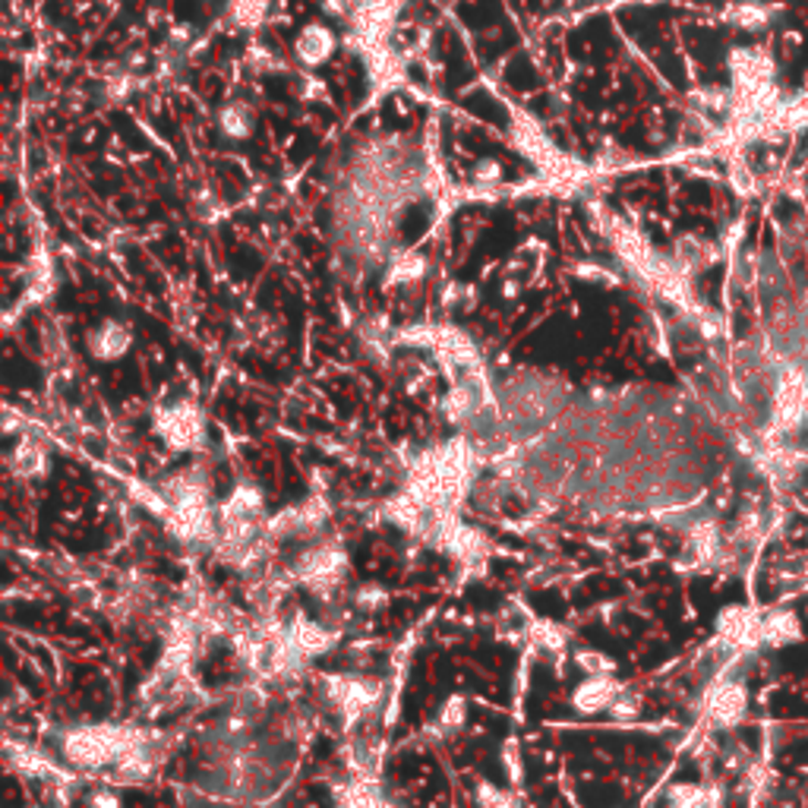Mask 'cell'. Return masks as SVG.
Segmentation results:
<instances>
[{
    "label": "cell",
    "instance_id": "1",
    "mask_svg": "<svg viewBox=\"0 0 808 808\" xmlns=\"http://www.w3.org/2000/svg\"><path fill=\"white\" fill-rule=\"evenodd\" d=\"M146 733L149 730L120 726V723H86L66 730L61 752L70 767H83V770L114 767Z\"/></svg>",
    "mask_w": 808,
    "mask_h": 808
},
{
    "label": "cell",
    "instance_id": "2",
    "mask_svg": "<svg viewBox=\"0 0 808 808\" xmlns=\"http://www.w3.org/2000/svg\"><path fill=\"white\" fill-rule=\"evenodd\" d=\"M319 695L342 717L345 730H350L382 707L386 685L376 679L354 676V673H323L319 676Z\"/></svg>",
    "mask_w": 808,
    "mask_h": 808
},
{
    "label": "cell",
    "instance_id": "3",
    "mask_svg": "<svg viewBox=\"0 0 808 808\" xmlns=\"http://www.w3.org/2000/svg\"><path fill=\"white\" fill-rule=\"evenodd\" d=\"M294 578L297 585H304L313 597L319 600H332V594L338 590V585L345 581V571H348V553L345 546L338 544H316L304 549L297 559H294Z\"/></svg>",
    "mask_w": 808,
    "mask_h": 808
},
{
    "label": "cell",
    "instance_id": "4",
    "mask_svg": "<svg viewBox=\"0 0 808 808\" xmlns=\"http://www.w3.org/2000/svg\"><path fill=\"white\" fill-rule=\"evenodd\" d=\"M155 433L165 439L171 452H199L206 445V420L197 405L180 401L155 415Z\"/></svg>",
    "mask_w": 808,
    "mask_h": 808
},
{
    "label": "cell",
    "instance_id": "5",
    "mask_svg": "<svg viewBox=\"0 0 808 808\" xmlns=\"http://www.w3.org/2000/svg\"><path fill=\"white\" fill-rule=\"evenodd\" d=\"M802 420H808V382L796 367H789L777 382L774 392V415H770V433L784 437L793 433Z\"/></svg>",
    "mask_w": 808,
    "mask_h": 808
},
{
    "label": "cell",
    "instance_id": "6",
    "mask_svg": "<svg viewBox=\"0 0 808 808\" xmlns=\"http://www.w3.org/2000/svg\"><path fill=\"white\" fill-rule=\"evenodd\" d=\"M745 707H748L745 685L733 682V679L714 682L711 692L704 695V714L714 726H736L745 717Z\"/></svg>",
    "mask_w": 808,
    "mask_h": 808
},
{
    "label": "cell",
    "instance_id": "7",
    "mask_svg": "<svg viewBox=\"0 0 808 808\" xmlns=\"http://www.w3.org/2000/svg\"><path fill=\"white\" fill-rule=\"evenodd\" d=\"M717 634L730 648L752 651L762 644V612L748 610V607H726L717 616Z\"/></svg>",
    "mask_w": 808,
    "mask_h": 808
},
{
    "label": "cell",
    "instance_id": "8",
    "mask_svg": "<svg viewBox=\"0 0 808 808\" xmlns=\"http://www.w3.org/2000/svg\"><path fill=\"white\" fill-rule=\"evenodd\" d=\"M86 348L102 364H117L133 350V328L120 319H105L86 335Z\"/></svg>",
    "mask_w": 808,
    "mask_h": 808
},
{
    "label": "cell",
    "instance_id": "9",
    "mask_svg": "<svg viewBox=\"0 0 808 808\" xmlns=\"http://www.w3.org/2000/svg\"><path fill=\"white\" fill-rule=\"evenodd\" d=\"M287 641L306 657V660H316V657L328 654L335 644H338V629L319 622V619H306V616H294L287 622Z\"/></svg>",
    "mask_w": 808,
    "mask_h": 808
},
{
    "label": "cell",
    "instance_id": "10",
    "mask_svg": "<svg viewBox=\"0 0 808 808\" xmlns=\"http://www.w3.org/2000/svg\"><path fill=\"white\" fill-rule=\"evenodd\" d=\"M265 493L260 483H238L228 500L219 505V525H234V522H265Z\"/></svg>",
    "mask_w": 808,
    "mask_h": 808
},
{
    "label": "cell",
    "instance_id": "11",
    "mask_svg": "<svg viewBox=\"0 0 808 808\" xmlns=\"http://www.w3.org/2000/svg\"><path fill=\"white\" fill-rule=\"evenodd\" d=\"M626 685H619L616 676H588L571 689V707L585 717H597L610 711V704Z\"/></svg>",
    "mask_w": 808,
    "mask_h": 808
},
{
    "label": "cell",
    "instance_id": "12",
    "mask_svg": "<svg viewBox=\"0 0 808 808\" xmlns=\"http://www.w3.org/2000/svg\"><path fill=\"white\" fill-rule=\"evenodd\" d=\"M335 48H338V39H335V32L328 29L326 22H306L304 29L297 32V39H294V57L301 61L304 66H323L335 54Z\"/></svg>",
    "mask_w": 808,
    "mask_h": 808
},
{
    "label": "cell",
    "instance_id": "13",
    "mask_svg": "<svg viewBox=\"0 0 808 808\" xmlns=\"http://www.w3.org/2000/svg\"><path fill=\"white\" fill-rule=\"evenodd\" d=\"M7 762L13 765V770H20L25 777H42V780H57L64 777V770L48 762L42 752H35L32 745H20V743H7Z\"/></svg>",
    "mask_w": 808,
    "mask_h": 808
},
{
    "label": "cell",
    "instance_id": "14",
    "mask_svg": "<svg viewBox=\"0 0 808 808\" xmlns=\"http://www.w3.org/2000/svg\"><path fill=\"white\" fill-rule=\"evenodd\" d=\"M802 638V626L793 612H762V644L787 648Z\"/></svg>",
    "mask_w": 808,
    "mask_h": 808
},
{
    "label": "cell",
    "instance_id": "15",
    "mask_svg": "<svg viewBox=\"0 0 808 808\" xmlns=\"http://www.w3.org/2000/svg\"><path fill=\"white\" fill-rule=\"evenodd\" d=\"M667 808H723V796L717 787L676 784L667 793Z\"/></svg>",
    "mask_w": 808,
    "mask_h": 808
},
{
    "label": "cell",
    "instance_id": "16",
    "mask_svg": "<svg viewBox=\"0 0 808 808\" xmlns=\"http://www.w3.org/2000/svg\"><path fill=\"white\" fill-rule=\"evenodd\" d=\"M253 127H256V114L246 102H228L224 108L219 111V130L221 136L234 139V143H243L253 136Z\"/></svg>",
    "mask_w": 808,
    "mask_h": 808
},
{
    "label": "cell",
    "instance_id": "17",
    "mask_svg": "<svg viewBox=\"0 0 808 808\" xmlns=\"http://www.w3.org/2000/svg\"><path fill=\"white\" fill-rule=\"evenodd\" d=\"M464 723H468V699L464 695H449L439 704L437 723H433V730H427V736L449 739V736H455V733L464 730Z\"/></svg>",
    "mask_w": 808,
    "mask_h": 808
},
{
    "label": "cell",
    "instance_id": "18",
    "mask_svg": "<svg viewBox=\"0 0 808 808\" xmlns=\"http://www.w3.org/2000/svg\"><path fill=\"white\" fill-rule=\"evenodd\" d=\"M10 468H13L17 478H25V481L44 478V474H48V455H44V449L39 442L22 439L20 445L10 452Z\"/></svg>",
    "mask_w": 808,
    "mask_h": 808
},
{
    "label": "cell",
    "instance_id": "19",
    "mask_svg": "<svg viewBox=\"0 0 808 808\" xmlns=\"http://www.w3.org/2000/svg\"><path fill=\"white\" fill-rule=\"evenodd\" d=\"M527 638H531V644L534 648H541L546 654H556L559 660L566 657V648H568V634L563 626H556V622H549V619H531V626H527Z\"/></svg>",
    "mask_w": 808,
    "mask_h": 808
},
{
    "label": "cell",
    "instance_id": "20",
    "mask_svg": "<svg viewBox=\"0 0 808 808\" xmlns=\"http://www.w3.org/2000/svg\"><path fill=\"white\" fill-rule=\"evenodd\" d=\"M427 275V260L420 253H395L389 260V269H386V284L395 287V284H417L420 279Z\"/></svg>",
    "mask_w": 808,
    "mask_h": 808
},
{
    "label": "cell",
    "instance_id": "21",
    "mask_svg": "<svg viewBox=\"0 0 808 808\" xmlns=\"http://www.w3.org/2000/svg\"><path fill=\"white\" fill-rule=\"evenodd\" d=\"M575 663L581 667V673L585 676H616V660L610 654H604V651H597V648H585V651H578L575 654Z\"/></svg>",
    "mask_w": 808,
    "mask_h": 808
},
{
    "label": "cell",
    "instance_id": "22",
    "mask_svg": "<svg viewBox=\"0 0 808 808\" xmlns=\"http://www.w3.org/2000/svg\"><path fill=\"white\" fill-rule=\"evenodd\" d=\"M354 607L360 612H379L389 607V590L382 588V585H376V581H367V585H360V588L354 590Z\"/></svg>",
    "mask_w": 808,
    "mask_h": 808
},
{
    "label": "cell",
    "instance_id": "23",
    "mask_svg": "<svg viewBox=\"0 0 808 808\" xmlns=\"http://www.w3.org/2000/svg\"><path fill=\"white\" fill-rule=\"evenodd\" d=\"M478 802H481V808H522L518 793H508V789L496 787L490 780L478 784Z\"/></svg>",
    "mask_w": 808,
    "mask_h": 808
},
{
    "label": "cell",
    "instance_id": "24",
    "mask_svg": "<svg viewBox=\"0 0 808 808\" xmlns=\"http://www.w3.org/2000/svg\"><path fill=\"white\" fill-rule=\"evenodd\" d=\"M638 714H641V695L632 689H622L610 704V717L612 721H634Z\"/></svg>",
    "mask_w": 808,
    "mask_h": 808
},
{
    "label": "cell",
    "instance_id": "25",
    "mask_svg": "<svg viewBox=\"0 0 808 808\" xmlns=\"http://www.w3.org/2000/svg\"><path fill=\"white\" fill-rule=\"evenodd\" d=\"M500 762H503V767L508 770V780H512V784H522V774H525V758H522V745H518V739H508V743H503Z\"/></svg>",
    "mask_w": 808,
    "mask_h": 808
},
{
    "label": "cell",
    "instance_id": "26",
    "mask_svg": "<svg viewBox=\"0 0 808 808\" xmlns=\"http://www.w3.org/2000/svg\"><path fill=\"white\" fill-rule=\"evenodd\" d=\"M265 7H269V0H231V13L243 25H256V22L263 20Z\"/></svg>",
    "mask_w": 808,
    "mask_h": 808
},
{
    "label": "cell",
    "instance_id": "27",
    "mask_svg": "<svg viewBox=\"0 0 808 808\" xmlns=\"http://www.w3.org/2000/svg\"><path fill=\"white\" fill-rule=\"evenodd\" d=\"M500 177H503V165H500L496 158H483V161H478V168H474V183H478V187L500 183Z\"/></svg>",
    "mask_w": 808,
    "mask_h": 808
},
{
    "label": "cell",
    "instance_id": "28",
    "mask_svg": "<svg viewBox=\"0 0 808 808\" xmlns=\"http://www.w3.org/2000/svg\"><path fill=\"white\" fill-rule=\"evenodd\" d=\"M575 275H578L581 282L616 284V275H612L610 269H604V265H597V263H581L578 269H575Z\"/></svg>",
    "mask_w": 808,
    "mask_h": 808
},
{
    "label": "cell",
    "instance_id": "29",
    "mask_svg": "<svg viewBox=\"0 0 808 808\" xmlns=\"http://www.w3.org/2000/svg\"><path fill=\"white\" fill-rule=\"evenodd\" d=\"M197 216H199V219H206V221H216V216H221L219 199L209 197V193H206V199L199 197L197 199Z\"/></svg>",
    "mask_w": 808,
    "mask_h": 808
},
{
    "label": "cell",
    "instance_id": "30",
    "mask_svg": "<svg viewBox=\"0 0 808 808\" xmlns=\"http://www.w3.org/2000/svg\"><path fill=\"white\" fill-rule=\"evenodd\" d=\"M92 808H120V799L114 796V793H108V789H98V793H92V802H88Z\"/></svg>",
    "mask_w": 808,
    "mask_h": 808
},
{
    "label": "cell",
    "instance_id": "31",
    "mask_svg": "<svg viewBox=\"0 0 808 808\" xmlns=\"http://www.w3.org/2000/svg\"><path fill=\"white\" fill-rule=\"evenodd\" d=\"M326 92V86L319 83V80H313V76H304V83H301V95H304V102H313V98H319Z\"/></svg>",
    "mask_w": 808,
    "mask_h": 808
}]
</instances>
